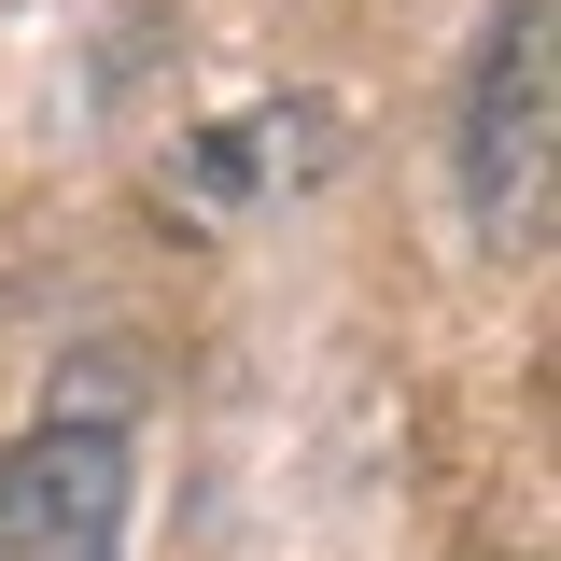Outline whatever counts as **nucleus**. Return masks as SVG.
<instances>
[{"label": "nucleus", "instance_id": "nucleus-1", "mask_svg": "<svg viewBox=\"0 0 561 561\" xmlns=\"http://www.w3.org/2000/svg\"><path fill=\"white\" fill-rule=\"evenodd\" d=\"M463 197L491 239H534L548 210V0H505L478 43V99H463Z\"/></svg>", "mask_w": 561, "mask_h": 561}, {"label": "nucleus", "instance_id": "nucleus-2", "mask_svg": "<svg viewBox=\"0 0 561 561\" xmlns=\"http://www.w3.org/2000/svg\"><path fill=\"white\" fill-rule=\"evenodd\" d=\"M0 561H127V435L43 421L0 449Z\"/></svg>", "mask_w": 561, "mask_h": 561}]
</instances>
